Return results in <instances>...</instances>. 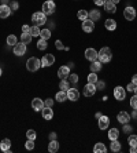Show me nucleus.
I'll use <instances>...</instances> for the list:
<instances>
[{
    "instance_id": "52",
    "label": "nucleus",
    "mask_w": 137,
    "mask_h": 153,
    "mask_svg": "<svg viewBox=\"0 0 137 153\" xmlns=\"http://www.w3.org/2000/svg\"><path fill=\"white\" fill-rule=\"evenodd\" d=\"M136 152H137L136 146H130V153H136Z\"/></svg>"
},
{
    "instance_id": "40",
    "label": "nucleus",
    "mask_w": 137,
    "mask_h": 153,
    "mask_svg": "<svg viewBox=\"0 0 137 153\" xmlns=\"http://www.w3.org/2000/svg\"><path fill=\"white\" fill-rule=\"evenodd\" d=\"M55 47H56L58 50H64V51H69V47H64L63 43L60 42V40H56L55 42Z\"/></svg>"
},
{
    "instance_id": "59",
    "label": "nucleus",
    "mask_w": 137,
    "mask_h": 153,
    "mask_svg": "<svg viewBox=\"0 0 137 153\" xmlns=\"http://www.w3.org/2000/svg\"><path fill=\"white\" fill-rule=\"evenodd\" d=\"M49 1H53V0H49Z\"/></svg>"
},
{
    "instance_id": "21",
    "label": "nucleus",
    "mask_w": 137,
    "mask_h": 153,
    "mask_svg": "<svg viewBox=\"0 0 137 153\" xmlns=\"http://www.w3.org/2000/svg\"><path fill=\"white\" fill-rule=\"evenodd\" d=\"M10 148H11V141L8 138H4L0 142V149L3 150V152H10Z\"/></svg>"
},
{
    "instance_id": "43",
    "label": "nucleus",
    "mask_w": 137,
    "mask_h": 153,
    "mask_svg": "<svg viewBox=\"0 0 137 153\" xmlns=\"http://www.w3.org/2000/svg\"><path fill=\"white\" fill-rule=\"evenodd\" d=\"M130 106L133 108V109H137V95L136 94L130 98Z\"/></svg>"
},
{
    "instance_id": "19",
    "label": "nucleus",
    "mask_w": 137,
    "mask_h": 153,
    "mask_svg": "<svg viewBox=\"0 0 137 153\" xmlns=\"http://www.w3.org/2000/svg\"><path fill=\"white\" fill-rule=\"evenodd\" d=\"M104 26L107 30H110V32H113V30H115L116 29V21H114V19H105L104 22Z\"/></svg>"
},
{
    "instance_id": "41",
    "label": "nucleus",
    "mask_w": 137,
    "mask_h": 153,
    "mask_svg": "<svg viewBox=\"0 0 137 153\" xmlns=\"http://www.w3.org/2000/svg\"><path fill=\"white\" fill-rule=\"evenodd\" d=\"M69 82L73 83V84L78 83V75H75V73H70V75H69Z\"/></svg>"
},
{
    "instance_id": "33",
    "label": "nucleus",
    "mask_w": 137,
    "mask_h": 153,
    "mask_svg": "<svg viewBox=\"0 0 137 153\" xmlns=\"http://www.w3.org/2000/svg\"><path fill=\"white\" fill-rule=\"evenodd\" d=\"M47 47H48V43H47V40L45 39H40L39 42H37V48L39 50H45Z\"/></svg>"
},
{
    "instance_id": "23",
    "label": "nucleus",
    "mask_w": 137,
    "mask_h": 153,
    "mask_svg": "<svg viewBox=\"0 0 137 153\" xmlns=\"http://www.w3.org/2000/svg\"><path fill=\"white\" fill-rule=\"evenodd\" d=\"M91 72H95V73H97L99 71H102V62L99 59H96V61H93V62H91Z\"/></svg>"
},
{
    "instance_id": "13",
    "label": "nucleus",
    "mask_w": 137,
    "mask_h": 153,
    "mask_svg": "<svg viewBox=\"0 0 137 153\" xmlns=\"http://www.w3.org/2000/svg\"><path fill=\"white\" fill-rule=\"evenodd\" d=\"M11 8H10V6H7V4H1L0 6V18H8L11 15Z\"/></svg>"
},
{
    "instance_id": "45",
    "label": "nucleus",
    "mask_w": 137,
    "mask_h": 153,
    "mask_svg": "<svg viewBox=\"0 0 137 153\" xmlns=\"http://www.w3.org/2000/svg\"><path fill=\"white\" fill-rule=\"evenodd\" d=\"M133 131V127L129 124V123H126V124H123V132H126V134H129V132Z\"/></svg>"
},
{
    "instance_id": "2",
    "label": "nucleus",
    "mask_w": 137,
    "mask_h": 153,
    "mask_svg": "<svg viewBox=\"0 0 137 153\" xmlns=\"http://www.w3.org/2000/svg\"><path fill=\"white\" fill-rule=\"evenodd\" d=\"M26 68H28L29 72H36L41 68V61L36 57H30L28 61H26Z\"/></svg>"
},
{
    "instance_id": "38",
    "label": "nucleus",
    "mask_w": 137,
    "mask_h": 153,
    "mask_svg": "<svg viewBox=\"0 0 137 153\" xmlns=\"http://www.w3.org/2000/svg\"><path fill=\"white\" fill-rule=\"evenodd\" d=\"M26 137H28V139H33V141H36V138H37V134H36L34 130H28V132H26Z\"/></svg>"
},
{
    "instance_id": "49",
    "label": "nucleus",
    "mask_w": 137,
    "mask_h": 153,
    "mask_svg": "<svg viewBox=\"0 0 137 153\" xmlns=\"http://www.w3.org/2000/svg\"><path fill=\"white\" fill-rule=\"evenodd\" d=\"M29 30H30V26H29V25H23V26H22V33H29Z\"/></svg>"
},
{
    "instance_id": "26",
    "label": "nucleus",
    "mask_w": 137,
    "mask_h": 153,
    "mask_svg": "<svg viewBox=\"0 0 137 153\" xmlns=\"http://www.w3.org/2000/svg\"><path fill=\"white\" fill-rule=\"evenodd\" d=\"M93 152L95 153H105L107 152V148H105V145L103 142H97L95 145V148H93Z\"/></svg>"
},
{
    "instance_id": "36",
    "label": "nucleus",
    "mask_w": 137,
    "mask_h": 153,
    "mask_svg": "<svg viewBox=\"0 0 137 153\" xmlns=\"http://www.w3.org/2000/svg\"><path fill=\"white\" fill-rule=\"evenodd\" d=\"M97 80H99V79H97V75H96L95 72H91V73L88 75V83H93V84H95Z\"/></svg>"
},
{
    "instance_id": "57",
    "label": "nucleus",
    "mask_w": 137,
    "mask_h": 153,
    "mask_svg": "<svg viewBox=\"0 0 137 153\" xmlns=\"http://www.w3.org/2000/svg\"><path fill=\"white\" fill-rule=\"evenodd\" d=\"M1 75H3V69L0 68V77H1Z\"/></svg>"
},
{
    "instance_id": "17",
    "label": "nucleus",
    "mask_w": 137,
    "mask_h": 153,
    "mask_svg": "<svg viewBox=\"0 0 137 153\" xmlns=\"http://www.w3.org/2000/svg\"><path fill=\"white\" fill-rule=\"evenodd\" d=\"M69 75H70V68H69V66H60V68L58 69V77L67 79Z\"/></svg>"
},
{
    "instance_id": "24",
    "label": "nucleus",
    "mask_w": 137,
    "mask_h": 153,
    "mask_svg": "<svg viewBox=\"0 0 137 153\" xmlns=\"http://www.w3.org/2000/svg\"><path fill=\"white\" fill-rule=\"evenodd\" d=\"M55 100H56L58 102H64V101L67 100V91H63V90L58 91L56 95H55Z\"/></svg>"
},
{
    "instance_id": "1",
    "label": "nucleus",
    "mask_w": 137,
    "mask_h": 153,
    "mask_svg": "<svg viewBox=\"0 0 137 153\" xmlns=\"http://www.w3.org/2000/svg\"><path fill=\"white\" fill-rule=\"evenodd\" d=\"M97 59L102 64H108L110 61L113 59V53L108 47H102L100 51H97Z\"/></svg>"
},
{
    "instance_id": "39",
    "label": "nucleus",
    "mask_w": 137,
    "mask_h": 153,
    "mask_svg": "<svg viewBox=\"0 0 137 153\" xmlns=\"http://www.w3.org/2000/svg\"><path fill=\"white\" fill-rule=\"evenodd\" d=\"M25 148L28 150H33L34 149V141H33V139H28L26 143H25Z\"/></svg>"
},
{
    "instance_id": "34",
    "label": "nucleus",
    "mask_w": 137,
    "mask_h": 153,
    "mask_svg": "<svg viewBox=\"0 0 137 153\" xmlns=\"http://www.w3.org/2000/svg\"><path fill=\"white\" fill-rule=\"evenodd\" d=\"M51 35H52V33H51V29H48V28L40 32V36H41V39H45V40H48L49 37H51Z\"/></svg>"
},
{
    "instance_id": "54",
    "label": "nucleus",
    "mask_w": 137,
    "mask_h": 153,
    "mask_svg": "<svg viewBox=\"0 0 137 153\" xmlns=\"http://www.w3.org/2000/svg\"><path fill=\"white\" fill-rule=\"evenodd\" d=\"M0 1H1V4H10V0H0Z\"/></svg>"
},
{
    "instance_id": "9",
    "label": "nucleus",
    "mask_w": 137,
    "mask_h": 153,
    "mask_svg": "<svg viewBox=\"0 0 137 153\" xmlns=\"http://www.w3.org/2000/svg\"><path fill=\"white\" fill-rule=\"evenodd\" d=\"M123 17H125V19H127V21H133L134 18H136V10H134V7L127 6V7L123 10Z\"/></svg>"
},
{
    "instance_id": "58",
    "label": "nucleus",
    "mask_w": 137,
    "mask_h": 153,
    "mask_svg": "<svg viewBox=\"0 0 137 153\" xmlns=\"http://www.w3.org/2000/svg\"><path fill=\"white\" fill-rule=\"evenodd\" d=\"M134 94L137 95V85H136V88H134Z\"/></svg>"
},
{
    "instance_id": "10",
    "label": "nucleus",
    "mask_w": 137,
    "mask_h": 153,
    "mask_svg": "<svg viewBox=\"0 0 137 153\" xmlns=\"http://www.w3.org/2000/svg\"><path fill=\"white\" fill-rule=\"evenodd\" d=\"M93 29H95V22L92 21V19H85V21H82V30H84L85 33H91L93 32Z\"/></svg>"
},
{
    "instance_id": "16",
    "label": "nucleus",
    "mask_w": 137,
    "mask_h": 153,
    "mask_svg": "<svg viewBox=\"0 0 137 153\" xmlns=\"http://www.w3.org/2000/svg\"><path fill=\"white\" fill-rule=\"evenodd\" d=\"M32 108L36 112H41V109L44 108V101L40 100V98H34L32 101Z\"/></svg>"
},
{
    "instance_id": "47",
    "label": "nucleus",
    "mask_w": 137,
    "mask_h": 153,
    "mask_svg": "<svg viewBox=\"0 0 137 153\" xmlns=\"http://www.w3.org/2000/svg\"><path fill=\"white\" fill-rule=\"evenodd\" d=\"M134 88H136V84H134V83H129L126 87V90L130 91V93H134Z\"/></svg>"
},
{
    "instance_id": "5",
    "label": "nucleus",
    "mask_w": 137,
    "mask_h": 153,
    "mask_svg": "<svg viewBox=\"0 0 137 153\" xmlns=\"http://www.w3.org/2000/svg\"><path fill=\"white\" fill-rule=\"evenodd\" d=\"M96 91H97V88H96V85L93 84V83H86V84L84 85L82 94H84L85 97H92V95H95Z\"/></svg>"
},
{
    "instance_id": "44",
    "label": "nucleus",
    "mask_w": 137,
    "mask_h": 153,
    "mask_svg": "<svg viewBox=\"0 0 137 153\" xmlns=\"http://www.w3.org/2000/svg\"><path fill=\"white\" fill-rule=\"evenodd\" d=\"M95 85H96V88L97 90H104L105 88V83L103 82V80H97V82L95 83Z\"/></svg>"
},
{
    "instance_id": "22",
    "label": "nucleus",
    "mask_w": 137,
    "mask_h": 153,
    "mask_svg": "<svg viewBox=\"0 0 137 153\" xmlns=\"http://www.w3.org/2000/svg\"><path fill=\"white\" fill-rule=\"evenodd\" d=\"M48 150L51 153H56L59 150V143H58L56 139H52V141H49L48 143Z\"/></svg>"
},
{
    "instance_id": "28",
    "label": "nucleus",
    "mask_w": 137,
    "mask_h": 153,
    "mask_svg": "<svg viewBox=\"0 0 137 153\" xmlns=\"http://www.w3.org/2000/svg\"><path fill=\"white\" fill-rule=\"evenodd\" d=\"M121 148H122V145H121V142L118 141V139H114V141H111V145H110V149L113 150V152H119Z\"/></svg>"
},
{
    "instance_id": "6",
    "label": "nucleus",
    "mask_w": 137,
    "mask_h": 153,
    "mask_svg": "<svg viewBox=\"0 0 137 153\" xmlns=\"http://www.w3.org/2000/svg\"><path fill=\"white\" fill-rule=\"evenodd\" d=\"M40 61H41L42 68H49V66H52L53 62H55V57H53L52 54H47V55H44Z\"/></svg>"
},
{
    "instance_id": "42",
    "label": "nucleus",
    "mask_w": 137,
    "mask_h": 153,
    "mask_svg": "<svg viewBox=\"0 0 137 153\" xmlns=\"http://www.w3.org/2000/svg\"><path fill=\"white\" fill-rule=\"evenodd\" d=\"M8 6H10L11 11H17L18 8H19V3H18V1H15V0H12V1H11Z\"/></svg>"
},
{
    "instance_id": "30",
    "label": "nucleus",
    "mask_w": 137,
    "mask_h": 153,
    "mask_svg": "<svg viewBox=\"0 0 137 153\" xmlns=\"http://www.w3.org/2000/svg\"><path fill=\"white\" fill-rule=\"evenodd\" d=\"M21 42L25 43V44H29L32 42V35L30 33H22L21 35Z\"/></svg>"
},
{
    "instance_id": "53",
    "label": "nucleus",
    "mask_w": 137,
    "mask_h": 153,
    "mask_svg": "<svg viewBox=\"0 0 137 153\" xmlns=\"http://www.w3.org/2000/svg\"><path fill=\"white\" fill-rule=\"evenodd\" d=\"M132 117L137 119V109H133V113H132Z\"/></svg>"
},
{
    "instance_id": "3",
    "label": "nucleus",
    "mask_w": 137,
    "mask_h": 153,
    "mask_svg": "<svg viewBox=\"0 0 137 153\" xmlns=\"http://www.w3.org/2000/svg\"><path fill=\"white\" fill-rule=\"evenodd\" d=\"M32 22H33V25H36V26L45 25L47 24V15L44 14L42 11H40V13H34V14L32 15Z\"/></svg>"
},
{
    "instance_id": "31",
    "label": "nucleus",
    "mask_w": 137,
    "mask_h": 153,
    "mask_svg": "<svg viewBox=\"0 0 137 153\" xmlns=\"http://www.w3.org/2000/svg\"><path fill=\"white\" fill-rule=\"evenodd\" d=\"M40 26H36V25H33V26H30V30H29V33L32 35V37H34V36H40Z\"/></svg>"
},
{
    "instance_id": "4",
    "label": "nucleus",
    "mask_w": 137,
    "mask_h": 153,
    "mask_svg": "<svg viewBox=\"0 0 137 153\" xmlns=\"http://www.w3.org/2000/svg\"><path fill=\"white\" fill-rule=\"evenodd\" d=\"M55 10H56V6H55V3L53 1H45V3L42 4V13L45 15H51L55 13Z\"/></svg>"
},
{
    "instance_id": "35",
    "label": "nucleus",
    "mask_w": 137,
    "mask_h": 153,
    "mask_svg": "<svg viewBox=\"0 0 137 153\" xmlns=\"http://www.w3.org/2000/svg\"><path fill=\"white\" fill-rule=\"evenodd\" d=\"M59 88L63 90V91H67V90H69V82H66V79H60Z\"/></svg>"
},
{
    "instance_id": "48",
    "label": "nucleus",
    "mask_w": 137,
    "mask_h": 153,
    "mask_svg": "<svg viewBox=\"0 0 137 153\" xmlns=\"http://www.w3.org/2000/svg\"><path fill=\"white\" fill-rule=\"evenodd\" d=\"M105 1H107V0H93V3H95L96 6H104Z\"/></svg>"
},
{
    "instance_id": "20",
    "label": "nucleus",
    "mask_w": 137,
    "mask_h": 153,
    "mask_svg": "<svg viewBox=\"0 0 137 153\" xmlns=\"http://www.w3.org/2000/svg\"><path fill=\"white\" fill-rule=\"evenodd\" d=\"M104 10L107 13H110V14H114V13H116V4H114L113 1H105Z\"/></svg>"
},
{
    "instance_id": "15",
    "label": "nucleus",
    "mask_w": 137,
    "mask_h": 153,
    "mask_svg": "<svg viewBox=\"0 0 137 153\" xmlns=\"http://www.w3.org/2000/svg\"><path fill=\"white\" fill-rule=\"evenodd\" d=\"M78 98H80V93H78L77 88H69L67 90V100L70 101H77Z\"/></svg>"
},
{
    "instance_id": "50",
    "label": "nucleus",
    "mask_w": 137,
    "mask_h": 153,
    "mask_svg": "<svg viewBox=\"0 0 137 153\" xmlns=\"http://www.w3.org/2000/svg\"><path fill=\"white\" fill-rule=\"evenodd\" d=\"M49 139L52 141V139H56V132H51L49 134Z\"/></svg>"
},
{
    "instance_id": "25",
    "label": "nucleus",
    "mask_w": 137,
    "mask_h": 153,
    "mask_svg": "<svg viewBox=\"0 0 137 153\" xmlns=\"http://www.w3.org/2000/svg\"><path fill=\"white\" fill-rule=\"evenodd\" d=\"M100 11H97V10H91L89 11V15H88V18L89 19H92L93 22H96V21H99L100 19Z\"/></svg>"
},
{
    "instance_id": "56",
    "label": "nucleus",
    "mask_w": 137,
    "mask_h": 153,
    "mask_svg": "<svg viewBox=\"0 0 137 153\" xmlns=\"http://www.w3.org/2000/svg\"><path fill=\"white\" fill-rule=\"evenodd\" d=\"M111 1H113L114 4H118V3H119V1H121V0H111Z\"/></svg>"
},
{
    "instance_id": "32",
    "label": "nucleus",
    "mask_w": 137,
    "mask_h": 153,
    "mask_svg": "<svg viewBox=\"0 0 137 153\" xmlns=\"http://www.w3.org/2000/svg\"><path fill=\"white\" fill-rule=\"evenodd\" d=\"M17 43H18V39H17V36H15V35L7 36V44H8V46H12V47H14Z\"/></svg>"
},
{
    "instance_id": "27",
    "label": "nucleus",
    "mask_w": 137,
    "mask_h": 153,
    "mask_svg": "<svg viewBox=\"0 0 137 153\" xmlns=\"http://www.w3.org/2000/svg\"><path fill=\"white\" fill-rule=\"evenodd\" d=\"M119 137V130L118 128H111L108 131V139L110 141H114V139H118Z\"/></svg>"
},
{
    "instance_id": "11",
    "label": "nucleus",
    "mask_w": 137,
    "mask_h": 153,
    "mask_svg": "<svg viewBox=\"0 0 137 153\" xmlns=\"http://www.w3.org/2000/svg\"><path fill=\"white\" fill-rule=\"evenodd\" d=\"M85 58L91 61V62H93V61L97 59V51L95 48H86L85 50Z\"/></svg>"
},
{
    "instance_id": "18",
    "label": "nucleus",
    "mask_w": 137,
    "mask_h": 153,
    "mask_svg": "<svg viewBox=\"0 0 137 153\" xmlns=\"http://www.w3.org/2000/svg\"><path fill=\"white\" fill-rule=\"evenodd\" d=\"M41 114H42V117L45 119V120H51V119L53 117V111H52V108L44 106V108L41 109Z\"/></svg>"
},
{
    "instance_id": "12",
    "label": "nucleus",
    "mask_w": 137,
    "mask_h": 153,
    "mask_svg": "<svg viewBox=\"0 0 137 153\" xmlns=\"http://www.w3.org/2000/svg\"><path fill=\"white\" fill-rule=\"evenodd\" d=\"M97 121H99V128H100V130H107V128H108V126H110L108 116H104V114H102V117L97 119Z\"/></svg>"
},
{
    "instance_id": "29",
    "label": "nucleus",
    "mask_w": 137,
    "mask_h": 153,
    "mask_svg": "<svg viewBox=\"0 0 137 153\" xmlns=\"http://www.w3.org/2000/svg\"><path fill=\"white\" fill-rule=\"evenodd\" d=\"M88 15H89V11H86V10H80V11L77 13L78 19H81V21H85V19H88Z\"/></svg>"
},
{
    "instance_id": "51",
    "label": "nucleus",
    "mask_w": 137,
    "mask_h": 153,
    "mask_svg": "<svg viewBox=\"0 0 137 153\" xmlns=\"http://www.w3.org/2000/svg\"><path fill=\"white\" fill-rule=\"evenodd\" d=\"M132 83H134V84L137 85V75H133V77H132Z\"/></svg>"
},
{
    "instance_id": "7",
    "label": "nucleus",
    "mask_w": 137,
    "mask_h": 153,
    "mask_svg": "<svg viewBox=\"0 0 137 153\" xmlns=\"http://www.w3.org/2000/svg\"><path fill=\"white\" fill-rule=\"evenodd\" d=\"M26 54V44L25 43H17L14 46V55H17V57H22V55H25Z\"/></svg>"
},
{
    "instance_id": "14",
    "label": "nucleus",
    "mask_w": 137,
    "mask_h": 153,
    "mask_svg": "<svg viewBox=\"0 0 137 153\" xmlns=\"http://www.w3.org/2000/svg\"><path fill=\"white\" fill-rule=\"evenodd\" d=\"M116 119H118V121H119L121 124H126V123H129V121H130V114L127 113V112L122 111V112H119V113H118Z\"/></svg>"
},
{
    "instance_id": "46",
    "label": "nucleus",
    "mask_w": 137,
    "mask_h": 153,
    "mask_svg": "<svg viewBox=\"0 0 137 153\" xmlns=\"http://www.w3.org/2000/svg\"><path fill=\"white\" fill-rule=\"evenodd\" d=\"M53 102L55 101L52 100V98H47L45 101H44V106H48V108H52L53 106Z\"/></svg>"
},
{
    "instance_id": "37",
    "label": "nucleus",
    "mask_w": 137,
    "mask_h": 153,
    "mask_svg": "<svg viewBox=\"0 0 137 153\" xmlns=\"http://www.w3.org/2000/svg\"><path fill=\"white\" fill-rule=\"evenodd\" d=\"M127 142H129L130 146H136V148H137V135H129Z\"/></svg>"
},
{
    "instance_id": "55",
    "label": "nucleus",
    "mask_w": 137,
    "mask_h": 153,
    "mask_svg": "<svg viewBox=\"0 0 137 153\" xmlns=\"http://www.w3.org/2000/svg\"><path fill=\"white\" fill-rule=\"evenodd\" d=\"M95 116H96V119H100V117H102V113H100V112H97Z\"/></svg>"
},
{
    "instance_id": "8",
    "label": "nucleus",
    "mask_w": 137,
    "mask_h": 153,
    "mask_svg": "<svg viewBox=\"0 0 137 153\" xmlns=\"http://www.w3.org/2000/svg\"><path fill=\"white\" fill-rule=\"evenodd\" d=\"M125 97H126V91L123 90V87L116 85L115 88H114V98H115L116 101H123Z\"/></svg>"
}]
</instances>
